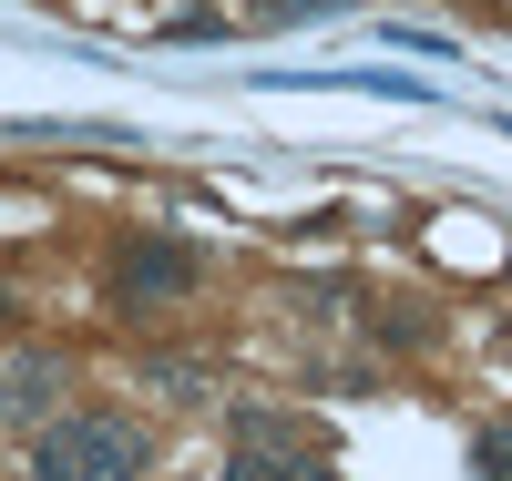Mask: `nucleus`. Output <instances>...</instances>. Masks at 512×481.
Returning <instances> with one entry per match:
<instances>
[{"mask_svg":"<svg viewBox=\"0 0 512 481\" xmlns=\"http://www.w3.org/2000/svg\"><path fill=\"white\" fill-rule=\"evenodd\" d=\"M31 471L41 481H144L154 471V441L134 420H113V410H62V420H41Z\"/></svg>","mask_w":512,"mask_h":481,"instance_id":"obj_1","label":"nucleus"},{"mask_svg":"<svg viewBox=\"0 0 512 481\" xmlns=\"http://www.w3.org/2000/svg\"><path fill=\"white\" fill-rule=\"evenodd\" d=\"M226 481H338L297 430H277V420H236V451H226Z\"/></svg>","mask_w":512,"mask_h":481,"instance_id":"obj_2","label":"nucleus"},{"mask_svg":"<svg viewBox=\"0 0 512 481\" xmlns=\"http://www.w3.org/2000/svg\"><path fill=\"white\" fill-rule=\"evenodd\" d=\"M113 287L134 297V308H154V297H185L195 287V246H175V236H134L113 256Z\"/></svg>","mask_w":512,"mask_h":481,"instance_id":"obj_3","label":"nucleus"},{"mask_svg":"<svg viewBox=\"0 0 512 481\" xmlns=\"http://www.w3.org/2000/svg\"><path fill=\"white\" fill-rule=\"evenodd\" d=\"M52 400H62V359H41V348L0 359V420H41Z\"/></svg>","mask_w":512,"mask_h":481,"instance_id":"obj_4","label":"nucleus"},{"mask_svg":"<svg viewBox=\"0 0 512 481\" xmlns=\"http://www.w3.org/2000/svg\"><path fill=\"white\" fill-rule=\"evenodd\" d=\"M349 0H256V21L267 31H297V21H338Z\"/></svg>","mask_w":512,"mask_h":481,"instance_id":"obj_5","label":"nucleus"},{"mask_svg":"<svg viewBox=\"0 0 512 481\" xmlns=\"http://www.w3.org/2000/svg\"><path fill=\"white\" fill-rule=\"evenodd\" d=\"M472 481H512V420L472 441Z\"/></svg>","mask_w":512,"mask_h":481,"instance_id":"obj_6","label":"nucleus"}]
</instances>
